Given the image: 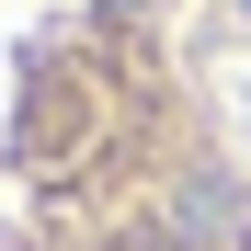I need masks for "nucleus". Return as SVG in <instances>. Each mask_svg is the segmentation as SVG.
Listing matches in <instances>:
<instances>
[{
	"label": "nucleus",
	"mask_w": 251,
	"mask_h": 251,
	"mask_svg": "<svg viewBox=\"0 0 251 251\" xmlns=\"http://www.w3.org/2000/svg\"><path fill=\"white\" fill-rule=\"evenodd\" d=\"M149 251H194V240H149Z\"/></svg>",
	"instance_id": "nucleus-1"
},
{
	"label": "nucleus",
	"mask_w": 251,
	"mask_h": 251,
	"mask_svg": "<svg viewBox=\"0 0 251 251\" xmlns=\"http://www.w3.org/2000/svg\"><path fill=\"white\" fill-rule=\"evenodd\" d=\"M240 12H251V0H240Z\"/></svg>",
	"instance_id": "nucleus-2"
}]
</instances>
